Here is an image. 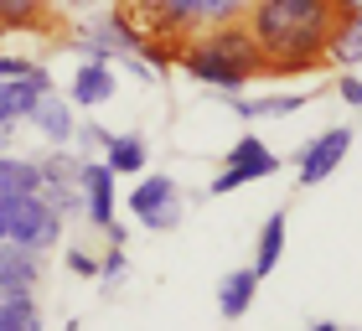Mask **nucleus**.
Here are the masks:
<instances>
[{
	"mask_svg": "<svg viewBox=\"0 0 362 331\" xmlns=\"http://www.w3.org/2000/svg\"><path fill=\"white\" fill-rule=\"evenodd\" d=\"M337 98H347L352 109H362V78H357V73H347V78L337 83Z\"/></svg>",
	"mask_w": 362,
	"mask_h": 331,
	"instance_id": "nucleus-26",
	"label": "nucleus"
},
{
	"mask_svg": "<svg viewBox=\"0 0 362 331\" xmlns=\"http://www.w3.org/2000/svg\"><path fill=\"white\" fill-rule=\"evenodd\" d=\"M352 16H362V0H337V21H352Z\"/></svg>",
	"mask_w": 362,
	"mask_h": 331,
	"instance_id": "nucleus-29",
	"label": "nucleus"
},
{
	"mask_svg": "<svg viewBox=\"0 0 362 331\" xmlns=\"http://www.w3.org/2000/svg\"><path fill=\"white\" fill-rule=\"evenodd\" d=\"M42 187V171L31 156H11L0 151V197H21V192H37Z\"/></svg>",
	"mask_w": 362,
	"mask_h": 331,
	"instance_id": "nucleus-18",
	"label": "nucleus"
},
{
	"mask_svg": "<svg viewBox=\"0 0 362 331\" xmlns=\"http://www.w3.org/2000/svg\"><path fill=\"white\" fill-rule=\"evenodd\" d=\"M124 269H129V254L109 243V254L98 259V279H104V285H119V279H124Z\"/></svg>",
	"mask_w": 362,
	"mask_h": 331,
	"instance_id": "nucleus-24",
	"label": "nucleus"
},
{
	"mask_svg": "<svg viewBox=\"0 0 362 331\" xmlns=\"http://www.w3.org/2000/svg\"><path fill=\"white\" fill-rule=\"evenodd\" d=\"M37 326H42V306H37L31 290L0 301V331H37Z\"/></svg>",
	"mask_w": 362,
	"mask_h": 331,
	"instance_id": "nucleus-20",
	"label": "nucleus"
},
{
	"mask_svg": "<svg viewBox=\"0 0 362 331\" xmlns=\"http://www.w3.org/2000/svg\"><path fill=\"white\" fill-rule=\"evenodd\" d=\"M104 161H109V171L114 176H140L145 166H151V145H145V135H109L104 145Z\"/></svg>",
	"mask_w": 362,
	"mask_h": 331,
	"instance_id": "nucleus-14",
	"label": "nucleus"
},
{
	"mask_svg": "<svg viewBox=\"0 0 362 331\" xmlns=\"http://www.w3.org/2000/svg\"><path fill=\"white\" fill-rule=\"evenodd\" d=\"M26 124L37 129V135H42L47 145H73V135H78L73 98H62V93H52V88H47V93L37 98V109L26 114Z\"/></svg>",
	"mask_w": 362,
	"mask_h": 331,
	"instance_id": "nucleus-10",
	"label": "nucleus"
},
{
	"mask_svg": "<svg viewBox=\"0 0 362 331\" xmlns=\"http://www.w3.org/2000/svg\"><path fill=\"white\" fill-rule=\"evenodd\" d=\"M78 192H83V218L104 233V228L119 218V197H114V171L104 156H83L78 166Z\"/></svg>",
	"mask_w": 362,
	"mask_h": 331,
	"instance_id": "nucleus-6",
	"label": "nucleus"
},
{
	"mask_svg": "<svg viewBox=\"0 0 362 331\" xmlns=\"http://www.w3.org/2000/svg\"><path fill=\"white\" fill-rule=\"evenodd\" d=\"M326 62H337V68H357L362 62V16L332 26V37H326Z\"/></svg>",
	"mask_w": 362,
	"mask_h": 331,
	"instance_id": "nucleus-17",
	"label": "nucleus"
},
{
	"mask_svg": "<svg viewBox=\"0 0 362 331\" xmlns=\"http://www.w3.org/2000/svg\"><path fill=\"white\" fill-rule=\"evenodd\" d=\"M233 114L243 120H290L310 104V93H259V98H243V93H218Z\"/></svg>",
	"mask_w": 362,
	"mask_h": 331,
	"instance_id": "nucleus-12",
	"label": "nucleus"
},
{
	"mask_svg": "<svg viewBox=\"0 0 362 331\" xmlns=\"http://www.w3.org/2000/svg\"><path fill=\"white\" fill-rule=\"evenodd\" d=\"M104 145H109V129L104 124H78V135H73V151L78 156H104Z\"/></svg>",
	"mask_w": 362,
	"mask_h": 331,
	"instance_id": "nucleus-23",
	"label": "nucleus"
},
{
	"mask_svg": "<svg viewBox=\"0 0 362 331\" xmlns=\"http://www.w3.org/2000/svg\"><path fill=\"white\" fill-rule=\"evenodd\" d=\"M52 0H0V31H52Z\"/></svg>",
	"mask_w": 362,
	"mask_h": 331,
	"instance_id": "nucleus-15",
	"label": "nucleus"
},
{
	"mask_svg": "<svg viewBox=\"0 0 362 331\" xmlns=\"http://www.w3.org/2000/svg\"><path fill=\"white\" fill-rule=\"evenodd\" d=\"M42 285V254L0 238V295H21V290H37Z\"/></svg>",
	"mask_w": 362,
	"mask_h": 331,
	"instance_id": "nucleus-11",
	"label": "nucleus"
},
{
	"mask_svg": "<svg viewBox=\"0 0 362 331\" xmlns=\"http://www.w3.org/2000/svg\"><path fill=\"white\" fill-rule=\"evenodd\" d=\"M0 301H6V295H0Z\"/></svg>",
	"mask_w": 362,
	"mask_h": 331,
	"instance_id": "nucleus-32",
	"label": "nucleus"
},
{
	"mask_svg": "<svg viewBox=\"0 0 362 331\" xmlns=\"http://www.w3.org/2000/svg\"><path fill=\"white\" fill-rule=\"evenodd\" d=\"M104 238H109V243H114V248H124V243H129V228H124V223H119V218H114V223H109V228H104Z\"/></svg>",
	"mask_w": 362,
	"mask_h": 331,
	"instance_id": "nucleus-28",
	"label": "nucleus"
},
{
	"mask_svg": "<svg viewBox=\"0 0 362 331\" xmlns=\"http://www.w3.org/2000/svg\"><path fill=\"white\" fill-rule=\"evenodd\" d=\"M129 218H135L145 233H171V228H181V192H176V181L140 171L135 192H129Z\"/></svg>",
	"mask_w": 362,
	"mask_h": 331,
	"instance_id": "nucleus-5",
	"label": "nucleus"
},
{
	"mask_svg": "<svg viewBox=\"0 0 362 331\" xmlns=\"http://www.w3.org/2000/svg\"><path fill=\"white\" fill-rule=\"evenodd\" d=\"M42 197H47V207H52L62 223L83 218V192H78V181H73V187H42Z\"/></svg>",
	"mask_w": 362,
	"mask_h": 331,
	"instance_id": "nucleus-21",
	"label": "nucleus"
},
{
	"mask_svg": "<svg viewBox=\"0 0 362 331\" xmlns=\"http://www.w3.org/2000/svg\"><path fill=\"white\" fill-rule=\"evenodd\" d=\"M78 166H83V156H78L73 145H52L47 156H37L42 187H73V181H78ZM42 187H37V192H42Z\"/></svg>",
	"mask_w": 362,
	"mask_h": 331,
	"instance_id": "nucleus-19",
	"label": "nucleus"
},
{
	"mask_svg": "<svg viewBox=\"0 0 362 331\" xmlns=\"http://www.w3.org/2000/svg\"><path fill=\"white\" fill-rule=\"evenodd\" d=\"M26 68V57H16V52H0V78H16Z\"/></svg>",
	"mask_w": 362,
	"mask_h": 331,
	"instance_id": "nucleus-27",
	"label": "nucleus"
},
{
	"mask_svg": "<svg viewBox=\"0 0 362 331\" xmlns=\"http://www.w3.org/2000/svg\"><path fill=\"white\" fill-rule=\"evenodd\" d=\"M52 88V73L42 68V62H26L16 78H0V120H16L21 124L31 109H37V98Z\"/></svg>",
	"mask_w": 362,
	"mask_h": 331,
	"instance_id": "nucleus-8",
	"label": "nucleus"
},
{
	"mask_svg": "<svg viewBox=\"0 0 362 331\" xmlns=\"http://www.w3.org/2000/svg\"><path fill=\"white\" fill-rule=\"evenodd\" d=\"M0 37H6V31H0Z\"/></svg>",
	"mask_w": 362,
	"mask_h": 331,
	"instance_id": "nucleus-33",
	"label": "nucleus"
},
{
	"mask_svg": "<svg viewBox=\"0 0 362 331\" xmlns=\"http://www.w3.org/2000/svg\"><path fill=\"white\" fill-rule=\"evenodd\" d=\"M6 238L31 248V254H47V248L62 243V218L47 207L42 192H21V197H6Z\"/></svg>",
	"mask_w": 362,
	"mask_h": 331,
	"instance_id": "nucleus-3",
	"label": "nucleus"
},
{
	"mask_svg": "<svg viewBox=\"0 0 362 331\" xmlns=\"http://www.w3.org/2000/svg\"><path fill=\"white\" fill-rule=\"evenodd\" d=\"M114 88H119V68L109 57H83L68 83V98H73V109H98L114 98Z\"/></svg>",
	"mask_w": 362,
	"mask_h": 331,
	"instance_id": "nucleus-9",
	"label": "nucleus"
},
{
	"mask_svg": "<svg viewBox=\"0 0 362 331\" xmlns=\"http://www.w3.org/2000/svg\"><path fill=\"white\" fill-rule=\"evenodd\" d=\"M243 26L269 57V78H305L326 62L337 0H249Z\"/></svg>",
	"mask_w": 362,
	"mask_h": 331,
	"instance_id": "nucleus-1",
	"label": "nucleus"
},
{
	"mask_svg": "<svg viewBox=\"0 0 362 331\" xmlns=\"http://www.w3.org/2000/svg\"><path fill=\"white\" fill-rule=\"evenodd\" d=\"M254 290H259V274H254V269L223 274V285H218V310H223V321H243V316H249Z\"/></svg>",
	"mask_w": 362,
	"mask_h": 331,
	"instance_id": "nucleus-16",
	"label": "nucleus"
},
{
	"mask_svg": "<svg viewBox=\"0 0 362 331\" xmlns=\"http://www.w3.org/2000/svg\"><path fill=\"white\" fill-rule=\"evenodd\" d=\"M249 0H202V21L207 26H223V21H243Z\"/></svg>",
	"mask_w": 362,
	"mask_h": 331,
	"instance_id": "nucleus-22",
	"label": "nucleus"
},
{
	"mask_svg": "<svg viewBox=\"0 0 362 331\" xmlns=\"http://www.w3.org/2000/svg\"><path fill=\"white\" fill-rule=\"evenodd\" d=\"M279 171V156L269 151L259 135H238L233 140V151L223 156V171L212 176V197H228V192H238V187H249V181H264Z\"/></svg>",
	"mask_w": 362,
	"mask_h": 331,
	"instance_id": "nucleus-4",
	"label": "nucleus"
},
{
	"mask_svg": "<svg viewBox=\"0 0 362 331\" xmlns=\"http://www.w3.org/2000/svg\"><path fill=\"white\" fill-rule=\"evenodd\" d=\"M347 151H352V124L321 129V135L300 151V187H321V181L347 161Z\"/></svg>",
	"mask_w": 362,
	"mask_h": 331,
	"instance_id": "nucleus-7",
	"label": "nucleus"
},
{
	"mask_svg": "<svg viewBox=\"0 0 362 331\" xmlns=\"http://www.w3.org/2000/svg\"><path fill=\"white\" fill-rule=\"evenodd\" d=\"M68 269H73L78 279H98V259L83 254V248H68Z\"/></svg>",
	"mask_w": 362,
	"mask_h": 331,
	"instance_id": "nucleus-25",
	"label": "nucleus"
},
{
	"mask_svg": "<svg viewBox=\"0 0 362 331\" xmlns=\"http://www.w3.org/2000/svg\"><path fill=\"white\" fill-rule=\"evenodd\" d=\"M176 68L192 83H207L212 93H243V83L269 78V57L243 21H223V26H202L192 42H181Z\"/></svg>",
	"mask_w": 362,
	"mask_h": 331,
	"instance_id": "nucleus-2",
	"label": "nucleus"
},
{
	"mask_svg": "<svg viewBox=\"0 0 362 331\" xmlns=\"http://www.w3.org/2000/svg\"><path fill=\"white\" fill-rule=\"evenodd\" d=\"M93 6V0H68V11H88Z\"/></svg>",
	"mask_w": 362,
	"mask_h": 331,
	"instance_id": "nucleus-30",
	"label": "nucleus"
},
{
	"mask_svg": "<svg viewBox=\"0 0 362 331\" xmlns=\"http://www.w3.org/2000/svg\"><path fill=\"white\" fill-rule=\"evenodd\" d=\"M0 238H6V197H0Z\"/></svg>",
	"mask_w": 362,
	"mask_h": 331,
	"instance_id": "nucleus-31",
	"label": "nucleus"
},
{
	"mask_svg": "<svg viewBox=\"0 0 362 331\" xmlns=\"http://www.w3.org/2000/svg\"><path fill=\"white\" fill-rule=\"evenodd\" d=\"M285 233H290V218H285V207H274L269 218H264V228H259V248H254V264H249L259 279L274 274L279 254H285Z\"/></svg>",
	"mask_w": 362,
	"mask_h": 331,
	"instance_id": "nucleus-13",
	"label": "nucleus"
}]
</instances>
